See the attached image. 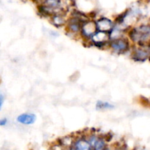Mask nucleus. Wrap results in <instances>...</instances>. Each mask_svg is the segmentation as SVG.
Wrapping results in <instances>:
<instances>
[{
    "label": "nucleus",
    "mask_w": 150,
    "mask_h": 150,
    "mask_svg": "<svg viewBox=\"0 0 150 150\" xmlns=\"http://www.w3.org/2000/svg\"><path fill=\"white\" fill-rule=\"evenodd\" d=\"M86 21V20H83L82 16H81L80 15H73L70 18L67 20V23H66L67 31L70 35H78L81 33L82 25L83 22Z\"/></svg>",
    "instance_id": "1"
},
{
    "label": "nucleus",
    "mask_w": 150,
    "mask_h": 150,
    "mask_svg": "<svg viewBox=\"0 0 150 150\" xmlns=\"http://www.w3.org/2000/svg\"><path fill=\"white\" fill-rule=\"evenodd\" d=\"M108 45L114 52L117 54H124L130 49V43L127 38H121L110 40Z\"/></svg>",
    "instance_id": "2"
},
{
    "label": "nucleus",
    "mask_w": 150,
    "mask_h": 150,
    "mask_svg": "<svg viewBox=\"0 0 150 150\" xmlns=\"http://www.w3.org/2000/svg\"><path fill=\"white\" fill-rule=\"evenodd\" d=\"M98 32L96 22L92 20H86L82 25L81 36L85 40H89L94 35Z\"/></svg>",
    "instance_id": "3"
},
{
    "label": "nucleus",
    "mask_w": 150,
    "mask_h": 150,
    "mask_svg": "<svg viewBox=\"0 0 150 150\" xmlns=\"http://www.w3.org/2000/svg\"><path fill=\"white\" fill-rule=\"evenodd\" d=\"M110 35L108 32L98 31L91 38V42L95 47L99 48H104L107 44L110 42Z\"/></svg>",
    "instance_id": "4"
},
{
    "label": "nucleus",
    "mask_w": 150,
    "mask_h": 150,
    "mask_svg": "<svg viewBox=\"0 0 150 150\" xmlns=\"http://www.w3.org/2000/svg\"><path fill=\"white\" fill-rule=\"evenodd\" d=\"M150 51L146 47H138L133 50L132 53V59L135 62H143L149 58Z\"/></svg>",
    "instance_id": "5"
},
{
    "label": "nucleus",
    "mask_w": 150,
    "mask_h": 150,
    "mask_svg": "<svg viewBox=\"0 0 150 150\" xmlns=\"http://www.w3.org/2000/svg\"><path fill=\"white\" fill-rule=\"evenodd\" d=\"M70 150H93V148L87 138L81 136L75 139L74 144Z\"/></svg>",
    "instance_id": "6"
},
{
    "label": "nucleus",
    "mask_w": 150,
    "mask_h": 150,
    "mask_svg": "<svg viewBox=\"0 0 150 150\" xmlns=\"http://www.w3.org/2000/svg\"><path fill=\"white\" fill-rule=\"evenodd\" d=\"M96 25L98 31L105 32H111L114 27V24L112 21L105 17H103L98 19L96 21Z\"/></svg>",
    "instance_id": "7"
},
{
    "label": "nucleus",
    "mask_w": 150,
    "mask_h": 150,
    "mask_svg": "<svg viewBox=\"0 0 150 150\" xmlns=\"http://www.w3.org/2000/svg\"><path fill=\"white\" fill-rule=\"evenodd\" d=\"M36 116L32 113H23L17 117V122L23 125H30L35 123Z\"/></svg>",
    "instance_id": "8"
},
{
    "label": "nucleus",
    "mask_w": 150,
    "mask_h": 150,
    "mask_svg": "<svg viewBox=\"0 0 150 150\" xmlns=\"http://www.w3.org/2000/svg\"><path fill=\"white\" fill-rule=\"evenodd\" d=\"M51 21L56 27H62L67 23L64 14L62 12L53 15L51 17Z\"/></svg>",
    "instance_id": "9"
},
{
    "label": "nucleus",
    "mask_w": 150,
    "mask_h": 150,
    "mask_svg": "<svg viewBox=\"0 0 150 150\" xmlns=\"http://www.w3.org/2000/svg\"><path fill=\"white\" fill-rule=\"evenodd\" d=\"M75 138L73 136H67L59 140V143L64 149H70L75 142Z\"/></svg>",
    "instance_id": "10"
},
{
    "label": "nucleus",
    "mask_w": 150,
    "mask_h": 150,
    "mask_svg": "<svg viewBox=\"0 0 150 150\" xmlns=\"http://www.w3.org/2000/svg\"><path fill=\"white\" fill-rule=\"evenodd\" d=\"M114 105L107 101H98L96 103V109L99 111H105V110H110L114 108Z\"/></svg>",
    "instance_id": "11"
},
{
    "label": "nucleus",
    "mask_w": 150,
    "mask_h": 150,
    "mask_svg": "<svg viewBox=\"0 0 150 150\" xmlns=\"http://www.w3.org/2000/svg\"><path fill=\"white\" fill-rule=\"evenodd\" d=\"M107 142L103 136H100L99 139L93 146V150H104L106 148Z\"/></svg>",
    "instance_id": "12"
},
{
    "label": "nucleus",
    "mask_w": 150,
    "mask_h": 150,
    "mask_svg": "<svg viewBox=\"0 0 150 150\" xmlns=\"http://www.w3.org/2000/svg\"><path fill=\"white\" fill-rule=\"evenodd\" d=\"M63 146H62L59 144H54L53 146H51V147L50 148V150H64Z\"/></svg>",
    "instance_id": "13"
},
{
    "label": "nucleus",
    "mask_w": 150,
    "mask_h": 150,
    "mask_svg": "<svg viewBox=\"0 0 150 150\" xmlns=\"http://www.w3.org/2000/svg\"><path fill=\"white\" fill-rule=\"evenodd\" d=\"M7 119H6V118H3V119H1V120H0V125L1 126H5L7 124Z\"/></svg>",
    "instance_id": "14"
},
{
    "label": "nucleus",
    "mask_w": 150,
    "mask_h": 150,
    "mask_svg": "<svg viewBox=\"0 0 150 150\" xmlns=\"http://www.w3.org/2000/svg\"><path fill=\"white\" fill-rule=\"evenodd\" d=\"M4 97L2 94L0 95V108H2V105L3 103H4Z\"/></svg>",
    "instance_id": "15"
},
{
    "label": "nucleus",
    "mask_w": 150,
    "mask_h": 150,
    "mask_svg": "<svg viewBox=\"0 0 150 150\" xmlns=\"http://www.w3.org/2000/svg\"><path fill=\"white\" fill-rule=\"evenodd\" d=\"M35 1H38V2H41V4H42V2H43L44 1H45V0H35Z\"/></svg>",
    "instance_id": "16"
},
{
    "label": "nucleus",
    "mask_w": 150,
    "mask_h": 150,
    "mask_svg": "<svg viewBox=\"0 0 150 150\" xmlns=\"http://www.w3.org/2000/svg\"><path fill=\"white\" fill-rule=\"evenodd\" d=\"M104 150H111V148L109 147V146H106V148H105V149Z\"/></svg>",
    "instance_id": "17"
},
{
    "label": "nucleus",
    "mask_w": 150,
    "mask_h": 150,
    "mask_svg": "<svg viewBox=\"0 0 150 150\" xmlns=\"http://www.w3.org/2000/svg\"><path fill=\"white\" fill-rule=\"evenodd\" d=\"M122 150H126V149H122Z\"/></svg>",
    "instance_id": "18"
}]
</instances>
